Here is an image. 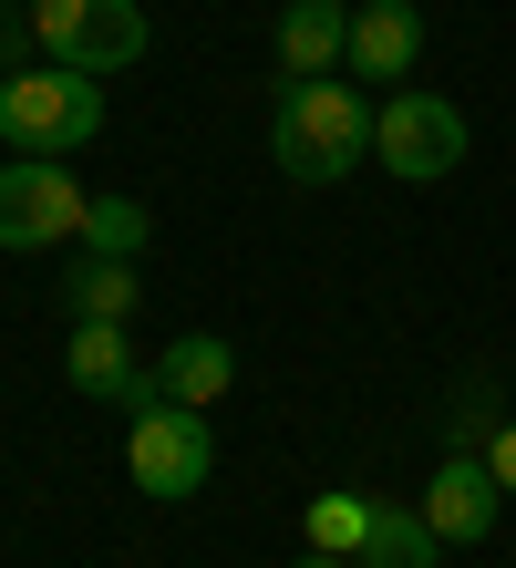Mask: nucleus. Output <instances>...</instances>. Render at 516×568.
<instances>
[{"label": "nucleus", "instance_id": "nucleus-2", "mask_svg": "<svg viewBox=\"0 0 516 568\" xmlns=\"http://www.w3.org/2000/svg\"><path fill=\"white\" fill-rule=\"evenodd\" d=\"M0 135L21 155H73L103 135V83L73 73V62H21V73H0Z\"/></svg>", "mask_w": 516, "mask_h": 568}, {"label": "nucleus", "instance_id": "nucleus-3", "mask_svg": "<svg viewBox=\"0 0 516 568\" xmlns=\"http://www.w3.org/2000/svg\"><path fill=\"white\" fill-rule=\"evenodd\" d=\"M31 11V42H42V62H73V73H124V62H145L155 21L134 11V0H21Z\"/></svg>", "mask_w": 516, "mask_h": 568}, {"label": "nucleus", "instance_id": "nucleus-12", "mask_svg": "<svg viewBox=\"0 0 516 568\" xmlns=\"http://www.w3.org/2000/svg\"><path fill=\"white\" fill-rule=\"evenodd\" d=\"M62 300H73V321H134L145 280H134V258H103V248H83V258H73V280H62Z\"/></svg>", "mask_w": 516, "mask_h": 568}, {"label": "nucleus", "instance_id": "nucleus-16", "mask_svg": "<svg viewBox=\"0 0 516 568\" xmlns=\"http://www.w3.org/2000/svg\"><path fill=\"white\" fill-rule=\"evenodd\" d=\"M486 465H496V486H506V496H516V414H506V424H496V434H486Z\"/></svg>", "mask_w": 516, "mask_h": 568}, {"label": "nucleus", "instance_id": "nucleus-8", "mask_svg": "<svg viewBox=\"0 0 516 568\" xmlns=\"http://www.w3.org/2000/svg\"><path fill=\"white\" fill-rule=\"evenodd\" d=\"M62 373H73V393H93V404H124V414H155V404H165L155 362H134L124 321H73V342H62Z\"/></svg>", "mask_w": 516, "mask_h": 568}, {"label": "nucleus", "instance_id": "nucleus-14", "mask_svg": "<svg viewBox=\"0 0 516 568\" xmlns=\"http://www.w3.org/2000/svg\"><path fill=\"white\" fill-rule=\"evenodd\" d=\"M145 239H155V217L134 207V196H93L83 207V248H103V258H134Z\"/></svg>", "mask_w": 516, "mask_h": 568}, {"label": "nucleus", "instance_id": "nucleus-7", "mask_svg": "<svg viewBox=\"0 0 516 568\" xmlns=\"http://www.w3.org/2000/svg\"><path fill=\"white\" fill-rule=\"evenodd\" d=\"M506 507H516V496L496 486L486 445H444L434 486H424V517H434V538H444V548H475V538H496V517H506Z\"/></svg>", "mask_w": 516, "mask_h": 568}, {"label": "nucleus", "instance_id": "nucleus-17", "mask_svg": "<svg viewBox=\"0 0 516 568\" xmlns=\"http://www.w3.org/2000/svg\"><path fill=\"white\" fill-rule=\"evenodd\" d=\"M300 568H362V558H341V548H310V558H300Z\"/></svg>", "mask_w": 516, "mask_h": 568}, {"label": "nucleus", "instance_id": "nucleus-15", "mask_svg": "<svg viewBox=\"0 0 516 568\" xmlns=\"http://www.w3.org/2000/svg\"><path fill=\"white\" fill-rule=\"evenodd\" d=\"M362 538H372V496H310V548L362 558Z\"/></svg>", "mask_w": 516, "mask_h": 568}, {"label": "nucleus", "instance_id": "nucleus-9", "mask_svg": "<svg viewBox=\"0 0 516 568\" xmlns=\"http://www.w3.org/2000/svg\"><path fill=\"white\" fill-rule=\"evenodd\" d=\"M413 62H424V11H413V0H352V52H341V73L352 83H413Z\"/></svg>", "mask_w": 516, "mask_h": 568}, {"label": "nucleus", "instance_id": "nucleus-11", "mask_svg": "<svg viewBox=\"0 0 516 568\" xmlns=\"http://www.w3.org/2000/svg\"><path fill=\"white\" fill-rule=\"evenodd\" d=\"M352 52V0H290L280 11V73L310 83V73H341Z\"/></svg>", "mask_w": 516, "mask_h": 568}, {"label": "nucleus", "instance_id": "nucleus-1", "mask_svg": "<svg viewBox=\"0 0 516 568\" xmlns=\"http://www.w3.org/2000/svg\"><path fill=\"white\" fill-rule=\"evenodd\" d=\"M269 155H280V176H290V186H341L352 165H372V104H362V83H341V73L280 83Z\"/></svg>", "mask_w": 516, "mask_h": 568}, {"label": "nucleus", "instance_id": "nucleus-5", "mask_svg": "<svg viewBox=\"0 0 516 568\" xmlns=\"http://www.w3.org/2000/svg\"><path fill=\"white\" fill-rule=\"evenodd\" d=\"M124 476L145 496H206V476H217V434H206L196 404H155L124 424Z\"/></svg>", "mask_w": 516, "mask_h": 568}, {"label": "nucleus", "instance_id": "nucleus-6", "mask_svg": "<svg viewBox=\"0 0 516 568\" xmlns=\"http://www.w3.org/2000/svg\"><path fill=\"white\" fill-rule=\"evenodd\" d=\"M83 207H93V196L73 186V165H62V155L0 165V248H73L83 239Z\"/></svg>", "mask_w": 516, "mask_h": 568}, {"label": "nucleus", "instance_id": "nucleus-10", "mask_svg": "<svg viewBox=\"0 0 516 568\" xmlns=\"http://www.w3.org/2000/svg\"><path fill=\"white\" fill-rule=\"evenodd\" d=\"M155 383H165V404L217 414V404H227V383H237V352L217 342V331H176V342L155 352Z\"/></svg>", "mask_w": 516, "mask_h": 568}, {"label": "nucleus", "instance_id": "nucleus-13", "mask_svg": "<svg viewBox=\"0 0 516 568\" xmlns=\"http://www.w3.org/2000/svg\"><path fill=\"white\" fill-rule=\"evenodd\" d=\"M444 538H434V517L424 507H383L372 496V538H362V568H434Z\"/></svg>", "mask_w": 516, "mask_h": 568}, {"label": "nucleus", "instance_id": "nucleus-4", "mask_svg": "<svg viewBox=\"0 0 516 568\" xmlns=\"http://www.w3.org/2000/svg\"><path fill=\"white\" fill-rule=\"evenodd\" d=\"M465 114H455V93H424V83H403L383 114H372V155H383V176L403 186H434V176H455L465 165Z\"/></svg>", "mask_w": 516, "mask_h": 568}]
</instances>
